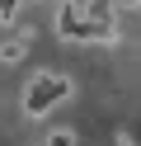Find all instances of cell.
Returning <instances> with one entry per match:
<instances>
[{"mask_svg": "<svg viewBox=\"0 0 141 146\" xmlns=\"http://www.w3.org/2000/svg\"><path fill=\"white\" fill-rule=\"evenodd\" d=\"M71 94H75V80L66 76V71H52V66H47V71H38V76L24 85V113L28 118H47L56 104H66Z\"/></svg>", "mask_w": 141, "mask_h": 146, "instance_id": "cell-1", "label": "cell"}, {"mask_svg": "<svg viewBox=\"0 0 141 146\" xmlns=\"http://www.w3.org/2000/svg\"><path fill=\"white\" fill-rule=\"evenodd\" d=\"M56 38L61 42H94L89 10H85V5H56Z\"/></svg>", "mask_w": 141, "mask_h": 146, "instance_id": "cell-2", "label": "cell"}, {"mask_svg": "<svg viewBox=\"0 0 141 146\" xmlns=\"http://www.w3.org/2000/svg\"><path fill=\"white\" fill-rule=\"evenodd\" d=\"M28 42H33V29L5 33V38H0V61H5V66H14V61H24V57H28Z\"/></svg>", "mask_w": 141, "mask_h": 146, "instance_id": "cell-3", "label": "cell"}, {"mask_svg": "<svg viewBox=\"0 0 141 146\" xmlns=\"http://www.w3.org/2000/svg\"><path fill=\"white\" fill-rule=\"evenodd\" d=\"M42 146H80V132L75 127H52V132H42Z\"/></svg>", "mask_w": 141, "mask_h": 146, "instance_id": "cell-4", "label": "cell"}, {"mask_svg": "<svg viewBox=\"0 0 141 146\" xmlns=\"http://www.w3.org/2000/svg\"><path fill=\"white\" fill-rule=\"evenodd\" d=\"M19 10H24V0H0V24H14Z\"/></svg>", "mask_w": 141, "mask_h": 146, "instance_id": "cell-5", "label": "cell"}, {"mask_svg": "<svg viewBox=\"0 0 141 146\" xmlns=\"http://www.w3.org/2000/svg\"><path fill=\"white\" fill-rule=\"evenodd\" d=\"M113 10H141V0H108Z\"/></svg>", "mask_w": 141, "mask_h": 146, "instance_id": "cell-6", "label": "cell"}]
</instances>
